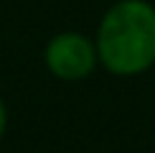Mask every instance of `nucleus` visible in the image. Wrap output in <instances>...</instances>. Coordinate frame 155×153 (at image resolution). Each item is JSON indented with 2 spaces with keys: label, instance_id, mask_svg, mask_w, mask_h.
<instances>
[{
  "label": "nucleus",
  "instance_id": "nucleus-3",
  "mask_svg": "<svg viewBox=\"0 0 155 153\" xmlns=\"http://www.w3.org/2000/svg\"><path fill=\"white\" fill-rule=\"evenodd\" d=\"M8 120H10V115H8V105H5V100L0 97V143H3L5 133H8Z\"/></svg>",
  "mask_w": 155,
  "mask_h": 153
},
{
  "label": "nucleus",
  "instance_id": "nucleus-1",
  "mask_svg": "<svg viewBox=\"0 0 155 153\" xmlns=\"http://www.w3.org/2000/svg\"><path fill=\"white\" fill-rule=\"evenodd\" d=\"M92 38L107 74L120 79L147 74L155 66V5L150 0H114Z\"/></svg>",
  "mask_w": 155,
  "mask_h": 153
},
{
  "label": "nucleus",
  "instance_id": "nucleus-2",
  "mask_svg": "<svg viewBox=\"0 0 155 153\" xmlns=\"http://www.w3.org/2000/svg\"><path fill=\"white\" fill-rule=\"evenodd\" d=\"M43 66L59 82L74 84V82L89 79L99 66L94 38L81 33V31L54 33L43 46Z\"/></svg>",
  "mask_w": 155,
  "mask_h": 153
}]
</instances>
